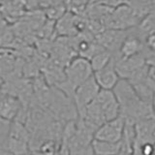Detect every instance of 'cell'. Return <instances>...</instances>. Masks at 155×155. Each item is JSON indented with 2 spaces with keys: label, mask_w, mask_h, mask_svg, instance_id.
<instances>
[{
  "label": "cell",
  "mask_w": 155,
  "mask_h": 155,
  "mask_svg": "<svg viewBox=\"0 0 155 155\" xmlns=\"http://www.w3.org/2000/svg\"><path fill=\"white\" fill-rule=\"evenodd\" d=\"M30 134L23 122H11L7 137L1 140V149L12 155H26L30 150Z\"/></svg>",
  "instance_id": "277c9868"
},
{
  "label": "cell",
  "mask_w": 155,
  "mask_h": 155,
  "mask_svg": "<svg viewBox=\"0 0 155 155\" xmlns=\"http://www.w3.org/2000/svg\"><path fill=\"white\" fill-rule=\"evenodd\" d=\"M1 11L4 21L7 22L17 21L18 19L25 16L27 10L21 0H12V1L1 3Z\"/></svg>",
  "instance_id": "7c38bea8"
},
{
  "label": "cell",
  "mask_w": 155,
  "mask_h": 155,
  "mask_svg": "<svg viewBox=\"0 0 155 155\" xmlns=\"http://www.w3.org/2000/svg\"><path fill=\"white\" fill-rule=\"evenodd\" d=\"M113 91L120 106V115L126 121L136 123L140 120L155 118L152 103L140 99L128 80L120 79Z\"/></svg>",
  "instance_id": "6da1fadb"
},
{
  "label": "cell",
  "mask_w": 155,
  "mask_h": 155,
  "mask_svg": "<svg viewBox=\"0 0 155 155\" xmlns=\"http://www.w3.org/2000/svg\"><path fill=\"white\" fill-rule=\"evenodd\" d=\"M92 0H66L65 5L67 11L77 16L84 14Z\"/></svg>",
  "instance_id": "2e32d148"
},
{
  "label": "cell",
  "mask_w": 155,
  "mask_h": 155,
  "mask_svg": "<svg viewBox=\"0 0 155 155\" xmlns=\"http://www.w3.org/2000/svg\"><path fill=\"white\" fill-rule=\"evenodd\" d=\"M114 59L115 68L120 79L128 81L147 65L144 51L131 57H116Z\"/></svg>",
  "instance_id": "ba28073f"
},
{
  "label": "cell",
  "mask_w": 155,
  "mask_h": 155,
  "mask_svg": "<svg viewBox=\"0 0 155 155\" xmlns=\"http://www.w3.org/2000/svg\"><path fill=\"white\" fill-rule=\"evenodd\" d=\"M127 35H124L123 30H115V29H108L98 34L95 38L96 41L103 47L105 50L110 51L114 54L116 50L119 52V48Z\"/></svg>",
  "instance_id": "8fae6325"
},
{
  "label": "cell",
  "mask_w": 155,
  "mask_h": 155,
  "mask_svg": "<svg viewBox=\"0 0 155 155\" xmlns=\"http://www.w3.org/2000/svg\"><path fill=\"white\" fill-rule=\"evenodd\" d=\"M145 58H147V64L149 66H153L155 67V52L148 51L147 53H145Z\"/></svg>",
  "instance_id": "44dd1931"
},
{
  "label": "cell",
  "mask_w": 155,
  "mask_h": 155,
  "mask_svg": "<svg viewBox=\"0 0 155 155\" xmlns=\"http://www.w3.org/2000/svg\"><path fill=\"white\" fill-rule=\"evenodd\" d=\"M66 0H42V8L46 9L48 7L57 6V5L65 4Z\"/></svg>",
  "instance_id": "ffe728a7"
},
{
  "label": "cell",
  "mask_w": 155,
  "mask_h": 155,
  "mask_svg": "<svg viewBox=\"0 0 155 155\" xmlns=\"http://www.w3.org/2000/svg\"><path fill=\"white\" fill-rule=\"evenodd\" d=\"M153 142H154V147H155V133H154V137H153Z\"/></svg>",
  "instance_id": "cb8c5ba5"
},
{
  "label": "cell",
  "mask_w": 155,
  "mask_h": 155,
  "mask_svg": "<svg viewBox=\"0 0 155 155\" xmlns=\"http://www.w3.org/2000/svg\"><path fill=\"white\" fill-rule=\"evenodd\" d=\"M25 6L27 12L35 11L42 8V0H21Z\"/></svg>",
  "instance_id": "ac0fdd59"
},
{
  "label": "cell",
  "mask_w": 155,
  "mask_h": 155,
  "mask_svg": "<svg viewBox=\"0 0 155 155\" xmlns=\"http://www.w3.org/2000/svg\"><path fill=\"white\" fill-rule=\"evenodd\" d=\"M144 51L143 43L135 35H127L119 48L118 57H131Z\"/></svg>",
  "instance_id": "4fadbf2b"
},
{
  "label": "cell",
  "mask_w": 155,
  "mask_h": 155,
  "mask_svg": "<svg viewBox=\"0 0 155 155\" xmlns=\"http://www.w3.org/2000/svg\"><path fill=\"white\" fill-rule=\"evenodd\" d=\"M23 109L22 101L17 96L2 93L0 102V116L1 119L10 121L17 120Z\"/></svg>",
  "instance_id": "9c48e42d"
},
{
  "label": "cell",
  "mask_w": 155,
  "mask_h": 155,
  "mask_svg": "<svg viewBox=\"0 0 155 155\" xmlns=\"http://www.w3.org/2000/svg\"><path fill=\"white\" fill-rule=\"evenodd\" d=\"M92 148L95 155H117L123 148L122 142L111 143L94 139L92 142Z\"/></svg>",
  "instance_id": "5bb4252c"
},
{
  "label": "cell",
  "mask_w": 155,
  "mask_h": 155,
  "mask_svg": "<svg viewBox=\"0 0 155 155\" xmlns=\"http://www.w3.org/2000/svg\"><path fill=\"white\" fill-rule=\"evenodd\" d=\"M101 88L97 84L94 75L77 87L73 96V101L79 115L84 113L86 107L95 100Z\"/></svg>",
  "instance_id": "8992f818"
},
{
  "label": "cell",
  "mask_w": 155,
  "mask_h": 155,
  "mask_svg": "<svg viewBox=\"0 0 155 155\" xmlns=\"http://www.w3.org/2000/svg\"><path fill=\"white\" fill-rule=\"evenodd\" d=\"M145 45H147L148 51L155 52V32L147 35V37H145Z\"/></svg>",
  "instance_id": "d6986e66"
},
{
  "label": "cell",
  "mask_w": 155,
  "mask_h": 155,
  "mask_svg": "<svg viewBox=\"0 0 155 155\" xmlns=\"http://www.w3.org/2000/svg\"><path fill=\"white\" fill-rule=\"evenodd\" d=\"M44 12H45L47 19L56 22L57 21H59L68 11H67L66 5L62 4V5H57V6L46 8V9H44Z\"/></svg>",
  "instance_id": "e0dca14e"
},
{
  "label": "cell",
  "mask_w": 155,
  "mask_h": 155,
  "mask_svg": "<svg viewBox=\"0 0 155 155\" xmlns=\"http://www.w3.org/2000/svg\"><path fill=\"white\" fill-rule=\"evenodd\" d=\"M66 80L57 86L63 93L73 99L76 88L94 75L90 61L81 55L76 56L64 68Z\"/></svg>",
  "instance_id": "3957f363"
},
{
  "label": "cell",
  "mask_w": 155,
  "mask_h": 155,
  "mask_svg": "<svg viewBox=\"0 0 155 155\" xmlns=\"http://www.w3.org/2000/svg\"><path fill=\"white\" fill-rule=\"evenodd\" d=\"M94 78L101 89L114 90L120 81V77L115 68V59L114 58L108 66L94 73Z\"/></svg>",
  "instance_id": "30bf717a"
},
{
  "label": "cell",
  "mask_w": 155,
  "mask_h": 155,
  "mask_svg": "<svg viewBox=\"0 0 155 155\" xmlns=\"http://www.w3.org/2000/svg\"><path fill=\"white\" fill-rule=\"evenodd\" d=\"M120 115V106L113 90L101 89L95 100L86 107L80 118L97 131L107 121Z\"/></svg>",
  "instance_id": "7a4b0ae2"
},
{
  "label": "cell",
  "mask_w": 155,
  "mask_h": 155,
  "mask_svg": "<svg viewBox=\"0 0 155 155\" xmlns=\"http://www.w3.org/2000/svg\"><path fill=\"white\" fill-rule=\"evenodd\" d=\"M114 58V56L113 53L107 50H104L101 52L97 53L96 55H94L89 61H90L92 69H93V71L95 73L97 71L102 70L106 66H108Z\"/></svg>",
  "instance_id": "9a60e30c"
},
{
  "label": "cell",
  "mask_w": 155,
  "mask_h": 155,
  "mask_svg": "<svg viewBox=\"0 0 155 155\" xmlns=\"http://www.w3.org/2000/svg\"><path fill=\"white\" fill-rule=\"evenodd\" d=\"M142 19L140 15L128 3H123L111 11L106 19L105 25H108L109 29L125 31L126 29L140 24Z\"/></svg>",
  "instance_id": "5b68a950"
},
{
  "label": "cell",
  "mask_w": 155,
  "mask_h": 155,
  "mask_svg": "<svg viewBox=\"0 0 155 155\" xmlns=\"http://www.w3.org/2000/svg\"><path fill=\"white\" fill-rule=\"evenodd\" d=\"M132 153L131 152H129V151H126V150H124L123 148H122V150H121V152L119 153V154H117V155H131Z\"/></svg>",
  "instance_id": "7402d4cb"
},
{
  "label": "cell",
  "mask_w": 155,
  "mask_h": 155,
  "mask_svg": "<svg viewBox=\"0 0 155 155\" xmlns=\"http://www.w3.org/2000/svg\"><path fill=\"white\" fill-rule=\"evenodd\" d=\"M126 126V119L122 115H119L113 120L107 121L97 129L94 139L111 143L122 142Z\"/></svg>",
  "instance_id": "52a82bcc"
},
{
  "label": "cell",
  "mask_w": 155,
  "mask_h": 155,
  "mask_svg": "<svg viewBox=\"0 0 155 155\" xmlns=\"http://www.w3.org/2000/svg\"><path fill=\"white\" fill-rule=\"evenodd\" d=\"M152 105H153V108H154V110H155V93H154V96H153V100H152Z\"/></svg>",
  "instance_id": "603a6c76"
}]
</instances>
